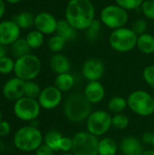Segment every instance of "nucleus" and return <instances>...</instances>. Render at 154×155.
<instances>
[{"mask_svg":"<svg viewBox=\"0 0 154 155\" xmlns=\"http://www.w3.org/2000/svg\"><path fill=\"white\" fill-rule=\"evenodd\" d=\"M64 16L77 31H85L95 20V7L91 0H69Z\"/></svg>","mask_w":154,"mask_h":155,"instance_id":"1","label":"nucleus"},{"mask_svg":"<svg viewBox=\"0 0 154 155\" xmlns=\"http://www.w3.org/2000/svg\"><path fill=\"white\" fill-rule=\"evenodd\" d=\"M92 112V104L88 102L84 94H71L64 103V116L72 123L86 121Z\"/></svg>","mask_w":154,"mask_h":155,"instance_id":"2","label":"nucleus"},{"mask_svg":"<svg viewBox=\"0 0 154 155\" xmlns=\"http://www.w3.org/2000/svg\"><path fill=\"white\" fill-rule=\"evenodd\" d=\"M14 144L21 152H35L44 143V136L41 131L32 125L19 128L14 134Z\"/></svg>","mask_w":154,"mask_h":155,"instance_id":"3","label":"nucleus"},{"mask_svg":"<svg viewBox=\"0 0 154 155\" xmlns=\"http://www.w3.org/2000/svg\"><path fill=\"white\" fill-rule=\"evenodd\" d=\"M41 60L32 54L16 58L15 62L14 73L15 77H18L25 82L35 79L41 73Z\"/></svg>","mask_w":154,"mask_h":155,"instance_id":"4","label":"nucleus"},{"mask_svg":"<svg viewBox=\"0 0 154 155\" xmlns=\"http://www.w3.org/2000/svg\"><path fill=\"white\" fill-rule=\"evenodd\" d=\"M127 104L129 109L137 115L147 117L154 114L153 96L144 90L132 92L127 98Z\"/></svg>","mask_w":154,"mask_h":155,"instance_id":"5","label":"nucleus"},{"mask_svg":"<svg viewBox=\"0 0 154 155\" xmlns=\"http://www.w3.org/2000/svg\"><path fill=\"white\" fill-rule=\"evenodd\" d=\"M137 38L138 35L132 28L124 26L113 30L109 36V44L118 53H128L136 47Z\"/></svg>","mask_w":154,"mask_h":155,"instance_id":"6","label":"nucleus"},{"mask_svg":"<svg viewBox=\"0 0 154 155\" xmlns=\"http://www.w3.org/2000/svg\"><path fill=\"white\" fill-rule=\"evenodd\" d=\"M128 20V11L116 4L105 5L100 13V21L102 24L113 30L124 27Z\"/></svg>","mask_w":154,"mask_h":155,"instance_id":"7","label":"nucleus"},{"mask_svg":"<svg viewBox=\"0 0 154 155\" xmlns=\"http://www.w3.org/2000/svg\"><path fill=\"white\" fill-rule=\"evenodd\" d=\"M72 138V152L75 155H98V137L89 132H78Z\"/></svg>","mask_w":154,"mask_h":155,"instance_id":"8","label":"nucleus"},{"mask_svg":"<svg viewBox=\"0 0 154 155\" xmlns=\"http://www.w3.org/2000/svg\"><path fill=\"white\" fill-rule=\"evenodd\" d=\"M112 127V115L104 110L92 112L86 120L87 132L96 137L104 135Z\"/></svg>","mask_w":154,"mask_h":155,"instance_id":"9","label":"nucleus"},{"mask_svg":"<svg viewBox=\"0 0 154 155\" xmlns=\"http://www.w3.org/2000/svg\"><path fill=\"white\" fill-rule=\"evenodd\" d=\"M13 110L15 115L19 120L24 122H30L35 120L39 116L41 106L36 99L24 96L15 102Z\"/></svg>","mask_w":154,"mask_h":155,"instance_id":"10","label":"nucleus"},{"mask_svg":"<svg viewBox=\"0 0 154 155\" xmlns=\"http://www.w3.org/2000/svg\"><path fill=\"white\" fill-rule=\"evenodd\" d=\"M63 100V93L54 85L46 86L42 89L41 94L37 99L41 108L45 110H53L59 106Z\"/></svg>","mask_w":154,"mask_h":155,"instance_id":"11","label":"nucleus"},{"mask_svg":"<svg viewBox=\"0 0 154 155\" xmlns=\"http://www.w3.org/2000/svg\"><path fill=\"white\" fill-rule=\"evenodd\" d=\"M105 72V66L102 60L98 58H89L84 61L82 66L83 76L88 81H100Z\"/></svg>","mask_w":154,"mask_h":155,"instance_id":"12","label":"nucleus"},{"mask_svg":"<svg viewBox=\"0 0 154 155\" xmlns=\"http://www.w3.org/2000/svg\"><path fill=\"white\" fill-rule=\"evenodd\" d=\"M21 33V28L15 21L5 20L0 22V44L3 45H12Z\"/></svg>","mask_w":154,"mask_h":155,"instance_id":"13","label":"nucleus"},{"mask_svg":"<svg viewBox=\"0 0 154 155\" xmlns=\"http://www.w3.org/2000/svg\"><path fill=\"white\" fill-rule=\"evenodd\" d=\"M58 20L48 12H40L34 16V26L44 35H53L56 32Z\"/></svg>","mask_w":154,"mask_h":155,"instance_id":"14","label":"nucleus"},{"mask_svg":"<svg viewBox=\"0 0 154 155\" xmlns=\"http://www.w3.org/2000/svg\"><path fill=\"white\" fill-rule=\"evenodd\" d=\"M25 81L18 77H13L4 84L2 93L5 99L9 101H17L25 96Z\"/></svg>","mask_w":154,"mask_h":155,"instance_id":"15","label":"nucleus"},{"mask_svg":"<svg viewBox=\"0 0 154 155\" xmlns=\"http://www.w3.org/2000/svg\"><path fill=\"white\" fill-rule=\"evenodd\" d=\"M84 95L91 104L102 102L105 96V89L100 81L88 82L84 90Z\"/></svg>","mask_w":154,"mask_h":155,"instance_id":"16","label":"nucleus"},{"mask_svg":"<svg viewBox=\"0 0 154 155\" xmlns=\"http://www.w3.org/2000/svg\"><path fill=\"white\" fill-rule=\"evenodd\" d=\"M120 150L123 155H142L144 152L142 141L133 136H127L121 141Z\"/></svg>","mask_w":154,"mask_h":155,"instance_id":"17","label":"nucleus"},{"mask_svg":"<svg viewBox=\"0 0 154 155\" xmlns=\"http://www.w3.org/2000/svg\"><path fill=\"white\" fill-rule=\"evenodd\" d=\"M49 64H50L51 70L54 73H55L56 74L69 73V71L71 69V63H70L69 59L65 55H64L60 53L54 54L51 56Z\"/></svg>","mask_w":154,"mask_h":155,"instance_id":"18","label":"nucleus"},{"mask_svg":"<svg viewBox=\"0 0 154 155\" xmlns=\"http://www.w3.org/2000/svg\"><path fill=\"white\" fill-rule=\"evenodd\" d=\"M136 47L144 54H152L154 53V36L152 34L144 33L138 35Z\"/></svg>","mask_w":154,"mask_h":155,"instance_id":"19","label":"nucleus"},{"mask_svg":"<svg viewBox=\"0 0 154 155\" xmlns=\"http://www.w3.org/2000/svg\"><path fill=\"white\" fill-rule=\"evenodd\" d=\"M76 32L77 30L66 19H62L58 21L55 35H60L66 41H69L76 37Z\"/></svg>","mask_w":154,"mask_h":155,"instance_id":"20","label":"nucleus"},{"mask_svg":"<svg viewBox=\"0 0 154 155\" xmlns=\"http://www.w3.org/2000/svg\"><path fill=\"white\" fill-rule=\"evenodd\" d=\"M118 148V144L114 139L111 137H104L99 140L98 155H116Z\"/></svg>","mask_w":154,"mask_h":155,"instance_id":"21","label":"nucleus"},{"mask_svg":"<svg viewBox=\"0 0 154 155\" xmlns=\"http://www.w3.org/2000/svg\"><path fill=\"white\" fill-rule=\"evenodd\" d=\"M74 85V77L70 73L57 74L54 79V86L62 93L72 90Z\"/></svg>","mask_w":154,"mask_h":155,"instance_id":"22","label":"nucleus"},{"mask_svg":"<svg viewBox=\"0 0 154 155\" xmlns=\"http://www.w3.org/2000/svg\"><path fill=\"white\" fill-rule=\"evenodd\" d=\"M11 51L14 56L16 58L22 57L24 55L31 54V48L28 45L25 38H19L17 39L12 45H11Z\"/></svg>","mask_w":154,"mask_h":155,"instance_id":"23","label":"nucleus"},{"mask_svg":"<svg viewBox=\"0 0 154 155\" xmlns=\"http://www.w3.org/2000/svg\"><path fill=\"white\" fill-rule=\"evenodd\" d=\"M128 107L127 99L123 96H113L108 102V109L115 114H122Z\"/></svg>","mask_w":154,"mask_h":155,"instance_id":"24","label":"nucleus"},{"mask_svg":"<svg viewBox=\"0 0 154 155\" xmlns=\"http://www.w3.org/2000/svg\"><path fill=\"white\" fill-rule=\"evenodd\" d=\"M25 40H26V42H27V44L31 49H37L44 45V35L36 29L32 30L27 34Z\"/></svg>","mask_w":154,"mask_h":155,"instance_id":"25","label":"nucleus"},{"mask_svg":"<svg viewBox=\"0 0 154 155\" xmlns=\"http://www.w3.org/2000/svg\"><path fill=\"white\" fill-rule=\"evenodd\" d=\"M63 135L58 131H49L44 137V143L53 149L54 152L59 151V144Z\"/></svg>","mask_w":154,"mask_h":155,"instance_id":"26","label":"nucleus"},{"mask_svg":"<svg viewBox=\"0 0 154 155\" xmlns=\"http://www.w3.org/2000/svg\"><path fill=\"white\" fill-rule=\"evenodd\" d=\"M15 22L21 29H27L34 25V16L29 12H21L15 15Z\"/></svg>","mask_w":154,"mask_h":155,"instance_id":"27","label":"nucleus"},{"mask_svg":"<svg viewBox=\"0 0 154 155\" xmlns=\"http://www.w3.org/2000/svg\"><path fill=\"white\" fill-rule=\"evenodd\" d=\"M66 43L67 41L64 38L61 37L58 35H54L49 38L47 46L51 52H53L54 54H58L64 48Z\"/></svg>","mask_w":154,"mask_h":155,"instance_id":"28","label":"nucleus"},{"mask_svg":"<svg viewBox=\"0 0 154 155\" xmlns=\"http://www.w3.org/2000/svg\"><path fill=\"white\" fill-rule=\"evenodd\" d=\"M41 91L42 89L40 85L34 80L26 81L25 83V96L37 100L41 94Z\"/></svg>","mask_w":154,"mask_h":155,"instance_id":"29","label":"nucleus"},{"mask_svg":"<svg viewBox=\"0 0 154 155\" xmlns=\"http://www.w3.org/2000/svg\"><path fill=\"white\" fill-rule=\"evenodd\" d=\"M130 124L129 117L124 114H115L112 116V127L117 130H124Z\"/></svg>","mask_w":154,"mask_h":155,"instance_id":"30","label":"nucleus"},{"mask_svg":"<svg viewBox=\"0 0 154 155\" xmlns=\"http://www.w3.org/2000/svg\"><path fill=\"white\" fill-rule=\"evenodd\" d=\"M102 25L103 24L100 20L95 19L91 24V25L84 31L86 37L90 40H96L100 35V32L102 29Z\"/></svg>","mask_w":154,"mask_h":155,"instance_id":"31","label":"nucleus"},{"mask_svg":"<svg viewBox=\"0 0 154 155\" xmlns=\"http://www.w3.org/2000/svg\"><path fill=\"white\" fill-rule=\"evenodd\" d=\"M15 62L11 57L5 56L0 59V74H9L14 72Z\"/></svg>","mask_w":154,"mask_h":155,"instance_id":"32","label":"nucleus"},{"mask_svg":"<svg viewBox=\"0 0 154 155\" xmlns=\"http://www.w3.org/2000/svg\"><path fill=\"white\" fill-rule=\"evenodd\" d=\"M115 4L126 11L134 10L142 6L144 0H114Z\"/></svg>","mask_w":154,"mask_h":155,"instance_id":"33","label":"nucleus"},{"mask_svg":"<svg viewBox=\"0 0 154 155\" xmlns=\"http://www.w3.org/2000/svg\"><path fill=\"white\" fill-rule=\"evenodd\" d=\"M141 9L147 19L154 20V0H144Z\"/></svg>","mask_w":154,"mask_h":155,"instance_id":"34","label":"nucleus"},{"mask_svg":"<svg viewBox=\"0 0 154 155\" xmlns=\"http://www.w3.org/2000/svg\"><path fill=\"white\" fill-rule=\"evenodd\" d=\"M143 77L146 84L154 89V65L151 64L146 66L143 71Z\"/></svg>","mask_w":154,"mask_h":155,"instance_id":"35","label":"nucleus"},{"mask_svg":"<svg viewBox=\"0 0 154 155\" xmlns=\"http://www.w3.org/2000/svg\"><path fill=\"white\" fill-rule=\"evenodd\" d=\"M147 26H148V25H147L146 20L143 18H139L134 21V23L133 24L132 29L137 35H141L146 33Z\"/></svg>","mask_w":154,"mask_h":155,"instance_id":"36","label":"nucleus"},{"mask_svg":"<svg viewBox=\"0 0 154 155\" xmlns=\"http://www.w3.org/2000/svg\"><path fill=\"white\" fill-rule=\"evenodd\" d=\"M72 149H73V138L63 136L60 141L59 151H62L64 153H68L72 151Z\"/></svg>","mask_w":154,"mask_h":155,"instance_id":"37","label":"nucleus"},{"mask_svg":"<svg viewBox=\"0 0 154 155\" xmlns=\"http://www.w3.org/2000/svg\"><path fill=\"white\" fill-rule=\"evenodd\" d=\"M11 132V125L7 121L2 120L0 122V137L7 136Z\"/></svg>","mask_w":154,"mask_h":155,"instance_id":"38","label":"nucleus"},{"mask_svg":"<svg viewBox=\"0 0 154 155\" xmlns=\"http://www.w3.org/2000/svg\"><path fill=\"white\" fill-rule=\"evenodd\" d=\"M54 151L51 149L49 146L46 144L43 143L36 151H35V155H54Z\"/></svg>","mask_w":154,"mask_h":155,"instance_id":"39","label":"nucleus"},{"mask_svg":"<svg viewBox=\"0 0 154 155\" xmlns=\"http://www.w3.org/2000/svg\"><path fill=\"white\" fill-rule=\"evenodd\" d=\"M154 138V134L151 132H147L145 134H143V137H142V143L144 144H148V145H152Z\"/></svg>","mask_w":154,"mask_h":155,"instance_id":"40","label":"nucleus"},{"mask_svg":"<svg viewBox=\"0 0 154 155\" xmlns=\"http://www.w3.org/2000/svg\"><path fill=\"white\" fill-rule=\"evenodd\" d=\"M5 11V2L4 0H0V19L3 17Z\"/></svg>","mask_w":154,"mask_h":155,"instance_id":"41","label":"nucleus"},{"mask_svg":"<svg viewBox=\"0 0 154 155\" xmlns=\"http://www.w3.org/2000/svg\"><path fill=\"white\" fill-rule=\"evenodd\" d=\"M6 56V48L5 45H3L0 44V59Z\"/></svg>","mask_w":154,"mask_h":155,"instance_id":"42","label":"nucleus"},{"mask_svg":"<svg viewBox=\"0 0 154 155\" xmlns=\"http://www.w3.org/2000/svg\"><path fill=\"white\" fill-rule=\"evenodd\" d=\"M142 155H154V149H149V150H144Z\"/></svg>","mask_w":154,"mask_h":155,"instance_id":"43","label":"nucleus"},{"mask_svg":"<svg viewBox=\"0 0 154 155\" xmlns=\"http://www.w3.org/2000/svg\"><path fill=\"white\" fill-rule=\"evenodd\" d=\"M5 1L8 2V3H10V4H17V3L21 2L22 0H5Z\"/></svg>","mask_w":154,"mask_h":155,"instance_id":"44","label":"nucleus"},{"mask_svg":"<svg viewBox=\"0 0 154 155\" xmlns=\"http://www.w3.org/2000/svg\"><path fill=\"white\" fill-rule=\"evenodd\" d=\"M62 155H75V154H74V153L73 152H72V153L68 152V153H63Z\"/></svg>","mask_w":154,"mask_h":155,"instance_id":"45","label":"nucleus"},{"mask_svg":"<svg viewBox=\"0 0 154 155\" xmlns=\"http://www.w3.org/2000/svg\"><path fill=\"white\" fill-rule=\"evenodd\" d=\"M2 121V112H1V110H0V122Z\"/></svg>","mask_w":154,"mask_h":155,"instance_id":"46","label":"nucleus"},{"mask_svg":"<svg viewBox=\"0 0 154 155\" xmlns=\"http://www.w3.org/2000/svg\"><path fill=\"white\" fill-rule=\"evenodd\" d=\"M152 146H153V149H154V138H153V143H152Z\"/></svg>","mask_w":154,"mask_h":155,"instance_id":"47","label":"nucleus"},{"mask_svg":"<svg viewBox=\"0 0 154 155\" xmlns=\"http://www.w3.org/2000/svg\"><path fill=\"white\" fill-rule=\"evenodd\" d=\"M153 99H154V96H153Z\"/></svg>","mask_w":154,"mask_h":155,"instance_id":"48","label":"nucleus"}]
</instances>
